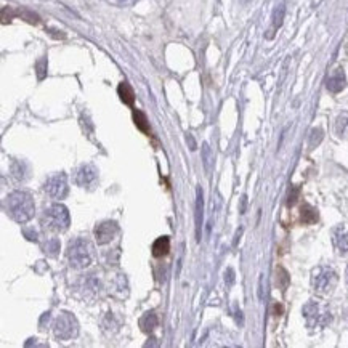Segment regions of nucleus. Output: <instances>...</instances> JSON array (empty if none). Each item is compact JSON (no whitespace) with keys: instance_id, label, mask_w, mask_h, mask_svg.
<instances>
[{"instance_id":"nucleus-3","label":"nucleus","mask_w":348,"mask_h":348,"mask_svg":"<svg viewBox=\"0 0 348 348\" xmlns=\"http://www.w3.org/2000/svg\"><path fill=\"white\" fill-rule=\"evenodd\" d=\"M337 273L329 266H319L313 271L311 286L318 294H329L337 284Z\"/></svg>"},{"instance_id":"nucleus-26","label":"nucleus","mask_w":348,"mask_h":348,"mask_svg":"<svg viewBox=\"0 0 348 348\" xmlns=\"http://www.w3.org/2000/svg\"><path fill=\"white\" fill-rule=\"evenodd\" d=\"M16 15L18 16H21L23 20H26L28 23H31V24H37L39 23V16L36 15V13H32V12H26V10H20V12H16Z\"/></svg>"},{"instance_id":"nucleus-9","label":"nucleus","mask_w":348,"mask_h":348,"mask_svg":"<svg viewBox=\"0 0 348 348\" xmlns=\"http://www.w3.org/2000/svg\"><path fill=\"white\" fill-rule=\"evenodd\" d=\"M96 178H98V170L95 168V165L84 164L82 167H79L76 173V183L82 188H90L96 183Z\"/></svg>"},{"instance_id":"nucleus-1","label":"nucleus","mask_w":348,"mask_h":348,"mask_svg":"<svg viewBox=\"0 0 348 348\" xmlns=\"http://www.w3.org/2000/svg\"><path fill=\"white\" fill-rule=\"evenodd\" d=\"M5 207H7V214L18 223L29 222L36 212L32 196L26 191H13L8 194L5 199Z\"/></svg>"},{"instance_id":"nucleus-17","label":"nucleus","mask_w":348,"mask_h":348,"mask_svg":"<svg viewBox=\"0 0 348 348\" xmlns=\"http://www.w3.org/2000/svg\"><path fill=\"white\" fill-rule=\"evenodd\" d=\"M201 157H202V164H204L206 173L210 175V172H212V168H214V152L210 149L209 143H202Z\"/></svg>"},{"instance_id":"nucleus-14","label":"nucleus","mask_w":348,"mask_h":348,"mask_svg":"<svg viewBox=\"0 0 348 348\" xmlns=\"http://www.w3.org/2000/svg\"><path fill=\"white\" fill-rule=\"evenodd\" d=\"M152 255L160 258V257H165L168 254V250H170V239H168L167 236H162V238H157L154 242H152Z\"/></svg>"},{"instance_id":"nucleus-20","label":"nucleus","mask_w":348,"mask_h":348,"mask_svg":"<svg viewBox=\"0 0 348 348\" xmlns=\"http://www.w3.org/2000/svg\"><path fill=\"white\" fill-rule=\"evenodd\" d=\"M300 220L305 225H313L318 222V212L311 206H303L300 210Z\"/></svg>"},{"instance_id":"nucleus-5","label":"nucleus","mask_w":348,"mask_h":348,"mask_svg":"<svg viewBox=\"0 0 348 348\" xmlns=\"http://www.w3.org/2000/svg\"><path fill=\"white\" fill-rule=\"evenodd\" d=\"M45 220L48 228H52L55 231H66L69 228L71 223V217L68 209L63 204H53L45 210Z\"/></svg>"},{"instance_id":"nucleus-15","label":"nucleus","mask_w":348,"mask_h":348,"mask_svg":"<svg viewBox=\"0 0 348 348\" xmlns=\"http://www.w3.org/2000/svg\"><path fill=\"white\" fill-rule=\"evenodd\" d=\"M159 324V319H157V314L154 311H148L144 313L141 319H140V327L143 332H152Z\"/></svg>"},{"instance_id":"nucleus-11","label":"nucleus","mask_w":348,"mask_h":348,"mask_svg":"<svg viewBox=\"0 0 348 348\" xmlns=\"http://www.w3.org/2000/svg\"><path fill=\"white\" fill-rule=\"evenodd\" d=\"M194 222H196V241L201 242V230H202V223H204V196H202L201 186L196 191V212H194Z\"/></svg>"},{"instance_id":"nucleus-23","label":"nucleus","mask_w":348,"mask_h":348,"mask_svg":"<svg viewBox=\"0 0 348 348\" xmlns=\"http://www.w3.org/2000/svg\"><path fill=\"white\" fill-rule=\"evenodd\" d=\"M276 274H278V284H279V287L281 289H286L287 287V284H289V274H287V271L282 268V266H278V270H276Z\"/></svg>"},{"instance_id":"nucleus-32","label":"nucleus","mask_w":348,"mask_h":348,"mask_svg":"<svg viewBox=\"0 0 348 348\" xmlns=\"http://www.w3.org/2000/svg\"><path fill=\"white\" fill-rule=\"evenodd\" d=\"M246 204H247V198L244 196L241 201V214H244L246 212Z\"/></svg>"},{"instance_id":"nucleus-25","label":"nucleus","mask_w":348,"mask_h":348,"mask_svg":"<svg viewBox=\"0 0 348 348\" xmlns=\"http://www.w3.org/2000/svg\"><path fill=\"white\" fill-rule=\"evenodd\" d=\"M322 140V130L321 128H313L311 133H310V146L314 148V146H318V144L321 143Z\"/></svg>"},{"instance_id":"nucleus-19","label":"nucleus","mask_w":348,"mask_h":348,"mask_svg":"<svg viewBox=\"0 0 348 348\" xmlns=\"http://www.w3.org/2000/svg\"><path fill=\"white\" fill-rule=\"evenodd\" d=\"M133 122H135L136 127H138V130H141L143 133H146V135L151 133V127H149V122H148V117H146V114H144L143 111H138V109L133 111Z\"/></svg>"},{"instance_id":"nucleus-33","label":"nucleus","mask_w":348,"mask_h":348,"mask_svg":"<svg viewBox=\"0 0 348 348\" xmlns=\"http://www.w3.org/2000/svg\"><path fill=\"white\" fill-rule=\"evenodd\" d=\"M282 313V306L281 305H274V316H279Z\"/></svg>"},{"instance_id":"nucleus-27","label":"nucleus","mask_w":348,"mask_h":348,"mask_svg":"<svg viewBox=\"0 0 348 348\" xmlns=\"http://www.w3.org/2000/svg\"><path fill=\"white\" fill-rule=\"evenodd\" d=\"M265 294H266V279L265 274H260V279H258V300L263 302Z\"/></svg>"},{"instance_id":"nucleus-22","label":"nucleus","mask_w":348,"mask_h":348,"mask_svg":"<svg viewBox=\"0 0 348 348\" xmlns=\"http://www.w3.org/2000/svg\"><path fill=\"white\" fill-rule=\"evenodd\" d=\"M12 173L16 180H24L26 178V175H24V164L20 162V160H15L12 164Z\"/></svg>"},{"instance_id":"nucleus-2","label":"nucleus","mask_w":348,"mask_h":348,"mask_svg":"<svg viewBox=\"0 0 348 348\" xmlns=\"http://www.w3.org/2000/svg\"><path fill=\"white\" fill-rule=\"evenodd\" d=\"M68 260L72 268L82 270L90 266L93 262V247L87 239L77 238L68 246Z\"/></svg>"},{"instance_id":"nucleus-16","label":"nucleus","mask_w":348,"mask_h":348,"mask_svg":"<svg viewBox=\"0 0 348 348\" xmlns=\"http://www.w3.org/2000/svg\"><path fill=\"white\" fill-rule=\"evenodd\" d=\"M334 241L335 246L342 250V252H348V226L340 225L334 233Z\"/></svg>"},{"instance_id":"nucleus-13","label":"nucleus","mask_w":348,"mask_h":348,"mask_svg":"<svg viewBox=\"0 0 348 348\" xmlns=\"http://www.w3.org/2000/svg\"><path fill=\"white\" fill-rule=\"evenodd\" d=\"M117 95H119V98L124 101V104H127V106H133L135 92H133V88L130 87V84H128V82H120L119 84Z\"/></svg>"},{"instance_id":"nucleus-8","label":"nucleus","mask_w":348,"mask_h":348,"mask_svg":"<svg viewBox=\"0 0 348 348\" xmlns=\"http://www.w3.org/2000/svg\"><path fill=\"white\" fill-rule=\"evenodd\" d=\"M117 231H119L117 223L111 222V220L101 222L100 225H96L95 230H93L95 239H96V242H98V246H104V244H108V242H111L117 234Z\"/></svg>"},{"instance_id":"nucleus-30","label":"nucleus","mask_w":348,"mask_h":348,"mask_svg":"<svg viewBox=\"0 0 348 348\" xmlns=\"http://www.w3.org/2000/svg\"><path fill=\"white\" fill-rule=\"evenodd\" d=\"M186 141L190 143V149H191V151H194V149L198 148V144H196V141H194V138H193V135H191V133L186 135Z\"/></svg>"},{"instance_id":"nucleus-21","label":"nucleus","mask_w":348,"mask_h":348,"mask_svg":"<svg viewBox=\"0 0 348 348\" xmlns=\"http://www.w3.org/2000/svg\"><path fill=\"white\" fill-rule=\"evenodd\" d=\"M58 250H60V241H58V239L53 238V239H48V241H47V244H45V254L55 257L56 254H58Z\"/></svg>"},{"instance_id":"nucleus-6","label":"nucleus","mask_w":348,"mask_h":348,"mask_svg":"<svg viewBox=\"0 0 348 348\" xmlns=\"http://www.w3.org/2000/svg\"><path fill=\"white\" fill-rule=\"evenodd\" d=\"M45 193L53 199H63L68 194V177L66 173H56L45 182Z\"/></svg>"},{"instance_id":"nucleus-18","label":"nucleus","mask_w":348,"mask_h":348,"mask_svg":"<svg viewBox=\"0 0 348 348\" xmlns=\"http://www.w3.org/2000/svg\"><path fill=\"white\" fill-rule=\"evenodd\" d=\"M335 133L340 138H348V111L338 114L335 119Z\"/></svg>"},{"instance_id":"nucleus-31","label":"nucleus","mask_w":348,"mask_h":348,"mask_svg":"<svg viewBox=\"0 0 348 348\" xmlns=\"http://www.w3.org/2000/svg\"><path fill=\"white\" fill-rule=\"evenodd\" d=\"M24 234H26V238L29 239V241H37V233L34 231V230H26L24 231Z\"/></svg>"},{"instance_id":"nucleus-24","label":"nucleus","mask_w":348,"mask_h":348,"mask_svg":"<svg viewBox=\"0 0 348 348\" xmlns=\"http://www.w3.org/2000/svg\"><path fill=\"white\" fill-rule=\"evenodd\" d=\"M36 72H37V79L44 80L47 77V58H40L36 64Z\"/></svg>"},{"instance_id":"nucleus-12","label":"nucleus","mask_w":348,"mask_h":348,"mask_svg":"<svg viewBox=\"0 0 348 348\" xmlns=\"http://www.w3.org/2000/svg\"><path fill=\"white\" fill-rule=\"evenodd\" d=\"M284 15H286V5H284V2H281L273 10V18H271V29L273 31H271V34L266 37V39H273L274 32H276L282 26V21H284Z\"/></svg>"},{"instance_id":"nucleus-34","label":"nucleus","mask_w":348,"mask_h":348,"mask_svg":"<svg viewBox=\"0 0 348 348\" xmlns=\"http://www.w3.org/2000/svg\"><path fill=\"white\" fill-rule=\"evenodd\" d=\"M236 314H238V316H236V319H238V322H239V324H242V316H241V314H242V313H241V311H238Z\"/></svg>"},{"instance_id":"nucleus-29","label":"nucleus","mask_w":348,"mask_h":348,"mask_svg":"<svg viewBox=\"0 0 348 348\" xmlns=\"http://www.w3.org/2000/svg\"><path fill=\"white\" fill-rule=\"evenodd\" d=\"M297 196H298V188H295V191H292L289 194V201H287V206H294L297 202Z\"/></svg>"},{"instance_id":"nucleus-28","label":"nucleus","mask_w":348,"mask_h":348,"mask_svg":"<svg viewBox=\"0 0 348 348\" xmlns=\"http://www.w3.org/2000/svg\"><path fill=\"white\" fill-rule=\"evenodd\" d=\"M225 281H226V284H230V286L234 282V270H233V268L226 270V273H225Z\"/></svg>"},{"instance_id":"nucleus-10","label":"nucleus","mask_w":348,"mask_h":348,"mask_svg":"<svg viewBox=\"0 0 348 348\" xmlns=\"http://www.w3.org/2000/svg\"><path fill=\"white\" fill-rule=\"evenodd\" d=\"M346 85V77H345V72L343 69H335L332 74L327 77V82L326 87L330 93H340Z\"/></svg>"},{"instance_id":"nucleus-7","label":"nucleus","mask_w":348,"mask_h":348,"mask_svg":"<svg viewBox=\"0 0 348 348\" xmlns=\"http://www.w3.org/2000/svg\"><path fill=\"white\" fill-rule=\"evenodd\" d=\"M303 314L310 326H326L330 321V314L316 302H310L303 306Z\"/></svg>"},{"instance_id":"nucleus-4","label":"nucleus","mask_w":348,"mask_h":348,"mask_svg":"<svg viewBox=\"0 0 348 348\" xmlns=\"http://www.w3.org/2000/svg\"><path fill=\"white\" fill-rule=\"evenodd\" d=\"M53 332L55 337L60 340H71L79 334V322L76 316H72L71 313H61L58 318L55 319L53 324Z\"/></svg>"}]
</instances>
